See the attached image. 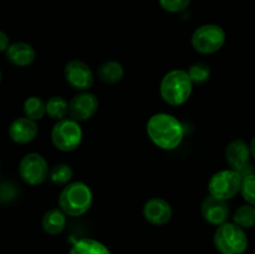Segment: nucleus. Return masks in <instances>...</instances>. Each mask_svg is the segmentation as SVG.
<instances>
[{"instance_id":"1","label":"nucleus","mask_w":255,"mask_h":254,"mask_svg":"<svg viewBox=\"0 0 255 254\" xmlns=\"http://www.w3.org/2000/svg\"><path fill=\"white\" fill-rule=\"evenodd\" d=\"M149 139L164 151L176 149L184 137V127L173 115L159 112L149 117L146 126Z\"/></svg>"},{"instance_id":"2","label":"nucleus","mask_w":255,"mask_h":254,"mask_svg":"<svg viewBox=\"0 0 255 254\" xmlns=\"http://www.w3.org/2000/svg\"><path fill=\"white\" fill-rule=\"evenodd\" d=\"M193 85L188 71L174 69L162 77L159 84V94L166 104L171 106H181L186 104L191 97Z\"/></svg>"},{"instance_id":"3","label":"nucleus","mask_w":255,"mask_h":254,"mask_svg":"<svg viewBox=\"0 0 255 254\" xmlns=\"http://www.w3.org/2000/svg\"><path fill=\"white\" fill-rule=\"evenodd\" d=\"M91 188L84 182H71L62 188L59 197V207L66 216L80 217L91 208Z\"/></svg>"},{"instance_id":"4","label":"nucleus","mask_w":255,"mask_h":254,"mask_svg":"<svg viewBox=\"0 0 255 254\" xmlns=\"http://www.w3.org/2000/svg\"><path fill=\"white\" fill-rule=\"evenodd\" d=\"M213 242L221 254H244L248 249L246 231L234 222H226L218 226Z\"/></svg>"},{"instance_id":"5","label":"nucleus","mask_w":255,"mask_h":254,"mask_svg":"<svg viewBox=\"0 0 255 254\" xmlns=\"http://www.w3.org/2000/svg\"><path fill=\"white\" fill-rule=\"evenodd\" d=\"M82 137H84V132L79 121L71 117L60 120L52 127L51 141L59 151H75L81 144Z\"/></svg>"},{"instance_id":"6","label":"nucleus","mask_w":255,"mask_h":254,"mask_svg":"<svg viewBox=\"0 0 255 254\" xmlns=\"http://www.w3.org/2000/svg\"><path fill=\"white\" fill-rule=\"evenodd\" d=\"M226 39L223 27L216 24H206L194 30L192 35V46L199 54L211 55L223 47Z\"/></svg>"},{"instance_id":"7","label":"nucleus","mask_w":255,"mask_h":254,"mask_svg":"<svg viewBox=\"0 0 255 254\" xmlns=\"http://www.w3.org/2000/svg\"><path fill=\"white\" fill-rule=\"evenodd\" d=\"M243 176L236 169H223L211 177L208 182V192L216 198L228 201L241 192Z\"/></svg>"},{"instance_id":"8","label":"nucleus","mask_w":255,"mask_h":254,"mask_svg":"<svg viewBox=\"0 0 255 254\" xmlns=\"http://www.w3.org/2000/svg\"><path fill=\"white\" fill-rule=\"evenodd\" d=\"M49 164L46 159L36 152L26 153L19 163V174L29 186H39L49 178Z\"/></svg>"},{"instance_id":"9","label":"nucleus","mask_w":255,"mask_h":254,"mask_svg":"<svg viewBox=\"0 0 255 254\" xmlns=\"http://www.w3.org/2000/svg\"><path fill=\"white\" fill-rule=\"evenodd\" d=\"M64 75L69 85L79 91H87L94 85V72L86 62L71 60L65 65Z\"/></svg>"},{"instance_id":"10","label":"nucleus","mask_w":255,"mask_h":254,"mask_svg":"<svg viewBox=\"0 0 255 254\" xmlns=\"http://www.w3.org/2000/svg\"><path fill=\"white\" fill-rule=\"evenodd\" d=\"M100 106L96 95L89 91H81L75 95L69 102V115L76 121H87L95 116Z\"/></svg>"},{"instance_id":"11","label":"nucleus","mask_w":255,"mask_h":254,"mask_svg":"<svg viewBox=\"0 0 255 254\" xmlns=\"http://www.w3.org/2000/svg\"><path fill=\"white\" fill-rule=\"evenodd\" d=\"M173 216L172 207L166 199L161 197L149 198L143 206V217L148 223L153 226H164Z\"/></svg>"},{"instance_id":"12","label":"nucleus","mask_w":255,"mask_h":254,"mask_svg":"<svg viewBox=\"0 0 255 254\" xmlns=\"http://www.w3.org/2000/svg\"><path fill=\"white\" fill-rule=\"evenodd\" d=\"M201 212L204 221L217 227L228 222L229 213H231L227 201L216 198L211 194L207 196L202 202Z\"/></svg>"},{"instance_id":"13","label":"nucleus","mask_w":255,"mask_h":254,"mask_svg":"<svg viewBox=\"0 0 255 254\" xmlns=\"http://www.w3.org/2000/svg\"><path fill=\"white\" fill-rule=\"evenodd\" d=\"M39 132L36 121L29 117H17L10 124L9 137L12 142L19 144H26L34 141Z\"/></svg>"},{"instance_id":"14","label":"nucleus","mask_w":255,"mask_h":254,"mask_svg":"<svg viewBox=\"0 0 255 254\" xmlns=\"http://www.w3.org/2000/svg\"><path fill=\"white\" fill-rule=\"evenodd\" d=\"M251 149L243 139L236 138L228 143L226 148V159L229 166L236 171L242 172L249 164Z\"/></svg>"},{"instance_id":"15","label":"nucleus","mask_w":255,"mask_h":254,"mask_svg":"<svg viewBox=\"0 0 255 254\" xmlns=\"http://www.w3.org/2000/svg\"><path fill=\"white\" fill-rule=\"evenodd\" d=\"M7 61L17 67H26L36 59V51L30 44L24 41H16L9 45L5 51Z\"/></svg>"},{"instance_id":"16","label":"nucleus","mask_w":255,"mask_h":254,"mask_svg":"<svg viewBox=\"0 0 255 254\" xmlns=\"http://www.w3.org/2000/svg\"><path fill=\"white\" fill-rule=\"evenodd\" d=\"M66 214L60 208L49 209L42 217V229L50 236L60 234L66 227Z\"/></svg>"},{"instance_id":"17","label":"nucleus","mask_w":255,"mask_h":254,"mask_svg":"<svg viewBox=\"0 0 255 254\" xmlns=\"http://www.w3.org/2000/svg\"><path fill=\"white\" fill-rule=\"evenodd\" d=\"M97 76L102 82L107 85L119 84L125 76V69L121 62L109 60L100 65L97 69Z\"/></svg>"},{"instance_id":"18","label":"nucleus","mask_w":255,"mask_h":254,"mask_svg":"<svg viewBox=\"0 0 255 254\" xmlns=\"http://www.w3.org/2000/svg\"><path fill=\"white\" fill-rule=\"evenodd\" d=\"M69 254H111V252L96 239L82 238L75 242Z\"/></svg>"},{"instance_id":"19","label":"nucleus","mask_w":255,"mask_h":254,"mask_svg":"<svg viewBox=\"0 0 255 254\" xmlns=\"http://www.w3.org/2000/svg\"><path fill=\"white\" fill-rule=\"evenodd\" d=\"M67 114H69V102L62 96H52L46 101V115L52 120L60 121L66 119Z\"/></svg>"},{"instance_id":"20","label":"nucleus","mask_w":255,"mask_h":254,"mask_svg":"<svg viewBox=\"0 0 255 254\" xmlns=\"http://www.w3.org/2000/svg\"><path fill=\"white\" fill-rule=\"evenodd\" d=\"M24 114L34 121H39L46 115V102L39 96H30L24 101Z\"/></svg>"},{"instance_id":"21","label":"nucleus","mask_w":255,"mask_h":254,"mask_svg":"<svg viewBox=\"0 0 255 254\" xmlns=\"http://www.w3.org/2000/svg\"><path fill=\"white\" fill-rule=\"evenodd\" d=\"M74 177V171L71 167L66 163L55 164L54 167L50 168L49 179L55 186H66L70 183V181Z\"/></svg>"},{"instance_id":"22","label":"nucleus","mask_w":255,"mask_h":254,"mask_svg":"<svg viewBox=\"0 0 255 254\" xmlns=\"http://www.w3.org/2000/svg\"><path fill=\"white\" fill-rule=\"evenodd\" d=\"M233 222L243 229L253 228L255 226V207L249 203L239 207L234 212Z\"/></svg>"},{"instance_id":"23","label":"nucleus","mask_w":255,"mask_h":254,"mask_svg":"<svg viewBox=\"0 0 255 254\" xmlns=\"http://www.w3.org/2000/svg\"><path fill=\"white\" fill-rule=\"evenodd\" d=\"M188 75L193 84H204L211 77V69L204 62H196L188 69Z\"/></svg>"},{"instance_id":"24","label":"nucleus","mask_w":255,"mask_h":254,"mask_svg":"<svg viewBox=\"0 0 255 254\" xmlns=\"http://www.w3.org/2000/svg\"><path fill=\"white\" fill-rule=\"evenodd\" d=\"M241 193L249 204L255 207V174H248L243 177Z\"/></svg>"},{"instance_id":"25","label":"nucleus","mask_w":255,"mask_h":254,"mask_svg":"<svg viewBox=\"0 0 255 254\" xmlns=\"http://www.w3.org/2000/svg\"><path fill=\"white\" fill-rule=\"evenodd\" d=\"M162 9L168 12H179L186 10L191 4V0H158Z\"/></svg>"},{"instance_id":"26","label":"nucleus","mask_w":255,"mask_h":254,"mask_svg":"<svg viewBox=\"0 0 255 254\" xmlns=\"http://www.w3.org/2000/svg\"><path fill=\"white\" fill-rule=\"evenodd\" d=\"M10 45V40L9 36L5 31L0 30V52H5L7 50Z\"/></svg>"},{"instance_id":"27","label":"nucleus","mask_w":255,"mask_h":254,"mask_svg":"<svg viewBox=\"0 0 255 254\" xmlns=\"http://www.w3.org/2000/svg\"><path fill=\"white\" fill-rule=\"evenodd\" d=\"M249 149H251L252 157L255 158V137H253V139H252L251 143H249Z\"/></svg>"},{"instance_id":"28","label":"nucleus","mask_w":255,"mask_h":254,"mask_svg":"<svg viewBox=\"0 0 255 254\" xmlns=\"http://www.w3.org/2000/svg\"><path fill=\"white\" fill-rule=\"evenodd\" d=\"M1 79H2V75H1V70H0V82H1Z\"/></svg>"},{"instance_id":"29","label":"nucleus","mask_w":255,"mask_h":254,"mask_svg":"<svg viewBox=\"0 0 255 254\" xmlns=\"http://www.w3.org/2000/svg\"><path fill=\"white\" fill-rule=\"evenodd\" d=\"M0 201H1V198H0Z\"/></svg>"}]
</instances>
